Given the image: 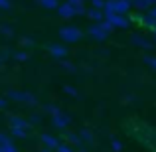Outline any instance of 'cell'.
Instances as JSON below:
<instances>
[{
  "label": "cell",
  "mask_w": 156,
  "mask_h": 152,
  "mask_svg": "<svg viewBox=\"0 0 156 152\" xmlns=\"http://www.w3.org/2000/svg\"><path fill=\"white\" fill-rule=\"evenodd\" d=\"M126 2H133V0H126Z\"/></svg>",
  "instance_id": "obj_39"
},
{
  "label": "cell",
  "mask_w": 156,
  "mask_h": 152,
  "mask_svg": "<svg viewBox=\"0 0 156 152\" xmlns=\"http://www.w3.org/2000/svg\"><path fill=\"white\" fill-rule=\"evenodd\" d=\"M61 67H63L65 71H75V69H77L75 65H73L71 61H67V59H61Z\"/></svg>",
  "instance_id": "obj_24"
},
{
  "label": "cell",
  "mask_w": 156,
  "mask_h": 152,
  "mask_svg": "<svg viewBox=\"0 0 156 152\" xmlns=\"http://www.w3.org/2000/svg\"><path fill=\"white\" fill-rule=\"evenodd\" d=\"M107 0H91V8H97V10H103Z\"/></svg>",
  "instance_id": "obj_26"
},
{
  "label": "cell",
  "mask_w": 156,
  "mask_h": 152,
  "mask_svg": "<svg viewBox=\"0 0 156 152\" xmlns=\"http://www.w3.org/2000/svg\"><path fill=\"white\" fill-rule=\"evenodd\" d=\"M20 46L22 48H32L34 46V38H32V36H22V38H20Z\"/></svg>",
  "instance_id": "obj_19"
},
{
  "label": "cell",
  "mask_w": 156,
  "mask_h": 152,
  "mask_svg": "<svg viewBox=\"0 0 156 152\" xmlns=\"http://www.w3.org/2000/svg\"><path fill=\"white\" fill-rule=\"evenodd\" d=\"M148 16H150V18H152L154 22H156V6H152V8L148 10Z\"/></svg>",
  "instance_id": "obj_34"
},
{
  "label": "cell",
  "mask_w": 156,
  "mask_h": 152,
  "mask_svg": "<svg viewBox=\"0 0 156 152\" xmlns=\"http://www.w3.org/2000/svg\"><path fill=\"white\" fill-rule=\"evenodd\" d=\"M105 22L109 24L111 28H129L130 26V18L129 16H119V14H109L105 16Z\"/></svg>",
  "instance_id": "obj_3"
},
{
  "label": "cell",
  "mask_w": 156,
  "mask_h": 152,
  "mask_svg": "<svg viewBox=\"0 0 156 152\" xmlns=\"http://www.w3.org/2000/svg\"><path fill=\"white\" fill-rule=\"evenodd\" d=\"M12 55H14V59L18 61V63H24V61L30 59V51H28V50H18V51L12 53Z\"/></svg>",
  "instance_id": "obj_15"
},
{
  "label": "cell",
  "mask_w": 156,
  "mask_h": 152,
  "mask_svg": "<svg viewBox=\"0 0 156 152\" xmlns=\"http://www.w3.org/2000/svg\"><path fill=\"white\" fill-rule=\"evenodd\" d=\"M63 91L67 93V95H71V97H79L77 89H75V87H71V85H63Z\"/></svg>",
  "instance_id": "obj_25"
},
{
  "label": "cell",
  "mask_w": 156,
  "mask_h": 152,
  "mask_svg": "<svg viewBox=\"0 0 156 152\" xmlns=\"http://www.w3.org/2000/svg\"><path fill=\"white\" fill-rule=\"evenodd\" d=\"M65 138H67L69 142H73L75 146H79V144H81V138L77 136V134H73V133H67V134H65Z\"/></svg>",
  "instance_id": "obj_22"
},
{
  "label": "cell",
  "mask_w": 156,
  "mask_h": 152,
  "mask_svg": "<svg viewBox=\"0 0 156 152\" xmlns=\"http://www.w3.org/2000/svg\"><path fill=\"white\" fill-rule=\"evenodd\" d=\"M12 8V0H0V10H10Z\"/></svg>",
  "instance_id": "obj_29"
},
{
  "label": "cell",
  "mask_w": 156,
  "mask_h": 152,
  "mask_svg": "<svg viewBox=\"0 0 156 152\" xmlns=\"http://www.w3.org/2000/svg\"><path fill=\"white\" fill-rule=\"evenodd\" d=\"M85 14H87L95 24H99V22H103V20H105L103 10H97V8H87V12H85Z\"/></svg>",
  "instance_id": "obj_14"
},
{
  "label": "cell",
  "mask_w": 156,
  "mask_h": 152,
  "mask_svg": "<svg viewBox=\"0 0 156 152\" xmlns=\"http://www.w3.org/2000/svg\"><path fill=\"white\" fill-rule=\"evenodd\" d=\"M144 63L148 65V67L156 69V57H150V55H144Z\"/></svg>",
  "instance_id": "obj_27"
},
{
  "label": "cell",
  "mask_w": 156,
  "mask_h": 152,
  "mask_svg": "<svg viewBox=\"0 0 156 152\" xmlns=\"http://www.w3.org/2000/svg\"><path fill=\"white\" fill-rule=\"evenodd\" d=\"M6 144H14V142H12V138L8 136L6 133H0V148H2V146H6Z\"/></svg>",
  "instance_id": "obj_21"
},
{
  "label": "cell",
  "mask_w": 156,
  "mask_h": 152,
  "mask_svg": "<svg viewBox=\"0 0 156 152\" xmlns=\"http://www.w3.org/2000/svg\"><path fill=\"white\" fill-rule=\"evenodd\" d=\"M48 51H50V55L55 57V59H65V57L69 55V50L63 44H50V46H48Z\"/></svg>",
  "instance_id": "obj_6"
},
{
  "label": "cell",
  "mask_w": 156,
  "mask_h": 152,
  "mask_svg": "<svg viewBox=\"0 0 156 152\" xmlns=\"http://www.w3.org/2000/svg\"><path fill=\"white\" fill-rule=\"evenodd\" d=\"M42 152H55V150H50V148H42Z\"/></svg>",
  "instance_id": "obj_37"
},
{
  "label": "cell",
  "mask_w": 156,
  "mask_h": 152,
  "mask_svg": "<svg viewBox=\"0 0 156 152\" xmlns=\"http://www.w3.org/2000/svg\"><path fill=\"white\" fill-rule=\"evenodd\" d=\"M2 63H4V61H2V59H0V67H2Z\"/></svg>",
  "instance_id": "obj_38"
},
{
  "label": "cell",
  "mask_w": 156,
  "mask_h": 152,
  "mask_svg": "<svg viewBox=\"0 0 156 152\" xmlns=\"http://www.w3.org/2000/svg\"><path fill=\"white\" fill-rule=\"evenodd\" d=\"M87 34L91 36L93 40H97V42H103V40L109 38V34L101 28V24H91V26L87 28Z\"/></svg>",
  "instance_id": "obj_7"
},
{
  "label": "cell",
  "mask_w": 156,
  "mask_h": 152,
  "mask_svg": "<svg viewBox=\"0 0 156 152\" xmlns=\"http://www.w3.org/2000/svg\"><path fill=\"white\" fill-rule=\"evenodd\" d=\"M8 107V101H6V97H0V109H6Z\"/></svg>",
  "instance_id": "obj_35"
},
{
  "label": "cell",
  "mask_w": 156,
  "mask_h": 152,
  "mask_svg": "<svg viewBox=\"0 0 156 152\" xmlns=\"http://www.w3.org/2000/svg\"><path fill=\"white\" fill-rule=\"evenodd\" d=\"M130 101H134V95H133V93H129V95L125 97V103H130Z\"/></svg>",
  "instance_id": "obj_36"
},
{
  "label": "cell",
  "mask_w": 156,
  "mask_h": 152,
  "mask_svg": "<svg viewBox=\"0 0 156 152\" xmlns=\"http://www.w3.org/2000/svg\"><path fill=\"white\" fill-rule=\"evenodd\" d=\"M38 2H40V0H38Z\"/></svg>",
  "instance_id": "obj_40"
},
{
  "label": "cell",
  "mask_w": 156,
  "mask_h": 152,
  "mask_svg": "<svg viewBox=\"0 0 156 152\" xmlns=\"http://www.w3.org/2000/svg\"><path fill=\"white\" fill-rule=\"evenodd\" d=\"M55 10H57V14H59V18H63V20H71V18H75V14H73L71 6H69L67 2L59 4V6H57Z\"/></svg>",
  "instance_id": "obj_10"
},
{
  "label": "cell",
  "mask_w": 156,
  "mask_h": 152,
  "mask_svg": "<svg viewBox=\"0 0 156 152\" xmlns=\"http://www.w3.org/2000/svg\"><path fill=\"white\" fill-rule=\"evenodd\" d=\"M40 6H44L46 10H55L57 6H59V0H40Z\"/></svg>",
  "instance_id": "obj_17"
},
{
  "label": "cell",
  "mask_w": 156,
  "mask_h": 152,
  "mask_svg": "<svg viewBox=\"0 0 156 152\" xmlns=\"http://www.w3.org/2000/svg\"><path fill=\"white\" fill-rule=\"evenodd\" d=\"M59 40L61 42H65V44H75V42H79L81 38H83V32L79 30V28H75V26H63V28H59Z\"/></svg>",
  "instance_id": "obj_1"
},
{
  "label": "cell",
  "mask_w": 156,
  "mask_h": 152,
  "mask_svg": "<svg viewBox=\"0 0 156 152\" xmlns=\"http://www.w3.org/2000/svg\"><path fill=\"white\" fill-rule=\"evenodd\" d=\"M8 126H10V129H20V130H30L32 129L28 118L22 117V115H10V117H8Z\"/></svg>",
  "instance_id": "obj_4"
},
{
  "label": "cell",
  "mask_w": 156,
  "mask_h": 152,
  "mask_svg": "<svg viewBox=\"0 0 156 152\" xmlns=\"http://www.w3.org/2000/svg\"><path fill=\"white\" fill-rule=\"evenodd\" d=\"M51 122H53V126H55L57 130H65L69 125H71V117L59 111L57 115H53V117H51Z\"/></svg>",
  "instance_id": "obj_5"
},
{
  "label": "cell",
  "mask_w": 156,
  "mask_h": 152,
  "mask_svg": "<svg viewBox=\"0 0 156 152\" xmlns=\"http://www.w3.org/2000/svg\"><path fill=\"white\" fill-rule=\"evenodd\" d=\"M12 130V136L16 138H26L28 136V130H20V129H10Z\"/></svg>",
  "instance_id": "obj_23"
},
{
  "label": "cell",
  "mask_w": 156,
  "mask_h": 152,
  "mask_svg": "<svg viewBox=\"0 0 156 152\" xmlns=\"http://www.w3.org/2000/svg\"><path fill=\"white\" fill-rule=\"evenodd\" d=\"M6 101H18V103H26V105H36L38 97L34 93H28V91H6Z\"/></svg>",
  "instance_id": "obj_2"
},
{
  "label": "cell",
  "mask_w": 156,
  "mask_h": 152,
  "mask_svg": "<svg viewBox=\"0 0 156 152\" xmlns=\"http://www.w3.org/2000/svg\"><path fill=\"white\" fill-rule=\"evenodd\" d=\"M28 122H30V125H38L40 122V115H32V118H28Z\"/></svg>",
  "instance_id": "obj_33"
},
{
  "label": "cell",
  "mask_w": 156,
  "mask_h": 152,
  "mask_svg": "<svg viewBox=\"0 0 156 152\" xmlns=\"http://www.w3.org/2000/svg\"><path fill=\"white\" fill-rule=\"evenodd\" d=\"M130 42H133L134 46L142 48V50H152V48H154V44L150 42V40H146L144 36H140V34H133V38H130Z\"/></svg>",
  "instance_id": "obj_9"
},
{
  "label": "cell",
  "mask_w": 156,
  "mask_h": 152,
  "mask_svg": "<svg viewBox=\"0 0 156 152\" xmlns=\"http://www.w3.org/2000/svg\"><path fill=\"white\" fill-rule=\"evenodd\" d=\"M10 55H12V51H10V50H4V51H0V59H2V61H6Z\"/></svg>",
  "instance_id": "obj_32"
},
{
  "label": "cell",
  "mask_w": 156,
  "mask_h": 152,
  "mask_svg": "<svg viewBox=\"0 0 156 152\" xmlns=\"http://www.w3.org/2000/svg\"><path fill=\"white\" fill-rule=\"evenodd\" d=\"M154 38H156V36H154Z\"/></svg>",
  "instance_id": "obj_41"
},
{
  "label": "cell",
  "mask_w": 156,
  "mask_h": 152,
  "mask_svg": "<svg viewBox=\"0 0 156 152\" xmlns=\"http://www.w3.org/2000/svg\"><path fill=\"white\" fill-rule=\"evenodd\" d=\"M0 34L4 36V38H12V36H14V26H12V24H0Z\"/></svg>",
  "instance_id": "obj_16"
},
{
  "label": "cell",
  "mask_w": 156,
  "mask_h": 152,
  "mask_svg": "<svg viewBox=\"0 0 156 152\" xmlns=\"http://www.w3.org/2000/svg\"><path fill=\"white\" fill-rule=\"evenodd\" d=\"M44 113H48V115H57L59 113V107H55L53 105V103H46V105H44Z\"/></svg>",
  "instance_id": "obj_18"
},
{
  "label": "cell",
  "mask_w": 156,
  "mask_h": 152,
  "mask_svg": "<svg viewBox=\"0 0 156 152\" xmlns=\"http://www.w3.org/2000/svg\"><path fill=\"white\" fill-rule=\"evenodd\" d=\"M111 142H113V148H115V150H121V148H122V142L119 140L117 136H113V140H111Z\"/></svg>",
  "instance_id": "obj_30"
},
{
  "label": "cell",
  "mask_w": 156,
  "mask_h": 152,
  "mask_svg": "<svg viewBox=\"0 0 156 152\" xmlns=\"http://www.w3.org/2000/svg\"><path fill=\"white\" fill-rule=\"evenodd\" d=\"M0 150H2V152H18V148H16L14 144H6V146H2Z\"/></svg>",
  "instance_id": "obj_31"
},
{
  "label": "cell",
  "mask_w": 156,
  "mask_h": 152,
  "mask_svg": "<svg viewBox=\"0 0 156 152\" xmlns=\"http://www.w3.org/2000/svg\"><path fill=\"white\" fill-rule=\"evenodd\" d=\"M130 2H126V0H115L113 2V14H119V16H129L130 12Z\"/></svg>",
  "instance_id": "obj_8"
},
{
  "label": "cell",
  "mask_w": 156,
  "mask_h": 152,
  "mask_svg": "<svg viewBox=\"0 0 156 152\" xmlns=\"http://www.w3.org/2000/svg\"><path fill=\"white\" fill-rule=\"evenodd\" d=\"M67 4L71 6V10H73V14H75V16H83L85 12H87L83 0H67Z\"/></svg>",
  "instance_id": "obj_11"
},
{
  "label": "cell",
  "mask_w": 156,
  "mask_h": 152,
  "mask_svg": "<svg viewBox=\"0 0 156 152\" xmlns=\"http://www.w3.org/2000/svg\"><path fill=\"white\" fill-rule=\"evenodd\" d=\"M55 152H75V150H73L71 146H67V144H57Z\"/></svg>",
  "instance_id": "obj_28"
},
{
  "label": "cell",
  "mask_w": 156,
  "mask_h": 152,
  "mask_svg": "<svg viewBox=\"0 0 156 152\" xmlns=\"http://www.w3.org/2000/svg\"><path fill=\"white\" fill-rule=\"evenodd\" d=\"M77 136H79V138H83V140H87L89 144L93 142V133H91V130H87V129H83L79 134H77Z\"/></svg>",
  "instance_id": "obj_20"
},
{
  "label": "cell",
  "mask_w": 156,
  "mask_h": 152,
  "mask_svg": "<svg viewBox=\"0 0 156 152\" xmlns=\"http://www.w3.org/2000/svg\"><path fill=\"white\" fill-rule=\"evenodd\" d=\"M156 0H133L130 2V6H134L138 12H144V10H150V8L154 6Z\"/></svg>",
  "instance_id": "obj_13"
},
{
  "label": "cell",
  "mask_w": 156,
  "mask_h": 152,
  "mask_svg": "<svg viewBox=\"0 0 156 152\" xmlns=\"http://www.w3.org/2000/svg\"><path fill=\"white\" fill-rule=\"evenodd\" d=\"M40 140H42V144L46 146V148H50V150H55L57 144H59V140H57L55 136H51V134H42Z\"/></svg>",
  "instance_id": "obj_12"
}]
</instances>
